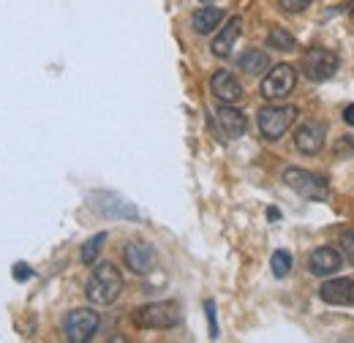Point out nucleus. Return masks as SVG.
<instances>
[{"instance_id": "nucleus-19", "label": "nucleus", "mask_w": 354, "mask_h": 343, "mask_svg": "<svg viewBox=\"0 0 354 343\" xmlns=\"http://www.w3.org/2000/svg\"><path fill=\"white\" fill-rule=\"evenodd\" d=\"M106 243V234H95V237H90L88 243L82 245V254H80V259H82V264H93L95 259H98V254H101V245Z\"/></svg>"}, {"instance_id": "nucleus-2", "label": "nucleus", "mask_w": 354, "mask_h": 343, "mask_svg": "<svg viewBox=\"0 0 354 343\" xmlns=\"http://www.w3.org/2000/svg\"><path fill=\"white\" fill-rule=\"evenodd\" d=\"M180 305L172 300L164 302H147L133 310V324L142 330H169L180 324Z\"/></svg>"}, {"instance_id": "nucleus-9", "label": "nucleus", "mask_w": 354, "mask_h": 343, "mask_svg": "<svg viewBox=\"0 0 354 343\" xmlns=\"http://www.w3.org/2000/svg\"><path fill=\"white\" fill-rule=\"evenodd\" d=\"M324 136H327L324 123L308 120V123H303L300 129L295 131V147H297L303 156H316V153L324 147Z\"/></svg>"}, {"instance_id": "nucleus-21", "label": "nucleus", "mask_w": 354, "mask_h": 343, "mask_svg": "<svg viewBox=\"0 0 354 343\" xmlns=\"http://www.w3.org/2000/svg\"><path fill=\"white\" fill-rule=\"evenodd\" d=\"M310 6V0H281V8L289 14H300Z\"/></svg>"}, {"instance_id": "nucleus-15", "label": "nucleus", "mask_w": 354, "mask_h": 343, "mask_svg": "<svg viewBox=\"0 0 354 343\" xmlns=\"http://www.w3.org/2000/svg\"><path fill=\"white\" fill-rule=\"evenodd\" d=\"M221 22H223V11L216 8V6H210V3H205V8H199V11L194 14V19H191V25H194V30H196L199 36L213 33Z\"/></svg>"}, {"instance_id": "nucleus-3", "label": "nucleus", "mask_w": 354, "mask_h": 343, "mask_svg": "<svg viewBox=\"0 0 354 343\" xmlns=\"http://www.w3.org/2000/svg\"><path fill=\"white\" fill-rule=\"evenodd\" d=\"M283 183L300 194L303 199H310V202H324L330 196V185L322 174H313L308 169H300V167H289L283 169Z\"/></svg>"}, {"instance_id": "nucleus-23", "label": "nucleus", "mask_w": 354, "mask_h": 343, "mask_svg": "<svg viewBox=\"0 0 354 343\" xmlns=\"http://www.w3.org/2000/svg\"><path fill=\"white\" fill-rule=\"evenodd\" d=\"M14 278H17V281H28V278H30V270H28L25 261H19V264L14 267Z\"/></svg>"}, {"instance_id": "nucleus-22", "label": "nucleus", "mask_w": 354, "mask_h": 343, "mask_svg": "<svg viewBox=\"0 0 354 343\" xmlns=\"http://www.w3.org/2000/svg\"><path fill=\"white\" fill-rule=\"evenodd\" d=\"M205 310H207V319H210V338H218V322H216V302L207 300V302H205Z\"/></svg>"}, {"instance_id": "nucleus-20", "label": "nucleus", "mask_w": 354, "mask_h": 343, "mask_svg": "<svg viewBox=\"0 0 354 343\" xmlns=\"http://www.w3.org/2000/svg\"><path fill=\"white\" fill-rule=\"evenodd\" d=\"M341 248H344L346 259L354 264V229H349V232H344V234H341Z\"/></svg>"}, {"instance_id": "nucleus-1", "label": "nucleus", "mask_w": 354, "mask_h": 343, "mask_svg": "<svg viewBox=\"0 0 354 343\" xmlns=\"http://www.w3.org/2000/svg\"><path fill=\"white\" fill-rule=\"evenodd\" d=\"M120 292H123V275L109 261L98 264L85 284V295L93 305H112L120 297Z\"/></svg>"}, {"instance_id": "nucleus-18", "label": "nucleus", "mask_w": 354, "mask_h": 343, "mask_svg": "<svg viewBox=\"0 0 354 343\" xmlns=\"http://www.w3.org/2000/svg\"><path fill=\"white\" fill-rule=\"evenodd\" d=\"M270 270H272L275 278H286L289 270H292V257H289V251H275L272 259H270Z\"/></svg>"}, {"instance_id": "nucleus-5", "label": "nucleus", "mask_w": 354, "mask_h": 343, "mask_svg": "<svg viewBox=\"0 0 354 343\" xmlns=\"http://www.w3.org/2000/svg\"><path fill=\"white\" fill-rule=\"evenodd\" d=\"M297 85V68L289 63H278L272 66V71L262 80V98L267 101H281L286 98Z\"/></svg>"}, {"instance_id": "nucleus-13", "label": "nucleus", "mask_w": 354, "mask_h": 343, "mask_svg": "<svg viewBox=\"0 0 354 343\" xmlns=\"http://www.w3.org/2000/svg\"><path fill=\"white\" fill-rule=\"evenodd\" d=\"M240 30H243V19H240V17H232L221 30H218V36L213 39L210 52H213L216 57H229V52H232V46H234V41H237Z\"/></svg>"}, {"instance_id": "nucleus-16", "label": "nucleus", "mask_w": 354, "mask_h": 343, "mask_svg": "<svg viewBox=\"0 0 354 343\" xmlns=\"http://www.w3.org/2000/svg\"><path fill=\"white\" fill-rule=\"evenodd\" d=\"M237 66H240V71H243V74L259 77V74H265V71H267L270 57H267V52H262V49H245V52L240 55Z\"/></svg>"}, {"instance_id": "nucleus-17", "label": "nucleus", "mask_w": 354, "mask_h": 343, "mask_svg": "<svg viewBox=\"0 0 354 343\" xmlns=\"http://www.w3.org/2000/svg\"><path fill=\"white\" fill-rule=\"evenodd\" d=\"M267 44L272 46V49H281V52H292L297 41H295V36L289 33V30H283V28H272L270 33H267Z\"/></svg>"}, {"instance_id": "nucleus-25", "label": "nucleus", "mask_w": 354, "mask_h": 343, "mask_svg": "<svg viewBox=\"0 0 354 343\" xmlns=\"http://www.w3.org/2000/svg\"><path fill=\"white\" fill-rule=\"evenodd\" d=\"M202 3H213V0H202Z\"/></svg>"}, {"instance_id": "nucleus-11", "label": "nucleus", "mask_w": 354, "mask_h": 343, "mask_svg": "<svg viewBox=\"0 0 354 343\" xmlns=\"http://www.w3.org/2000/svg\"><path fill=\"white\" fill-rule=\"evenodd\" d=\"M210 90H213V95L221 101V104H237L240 98H243V85L237 82V77L234 74H229L226 68L221 71H216L213 74V80H210Z\"/></svg>"}, {"instance_id": "nucleus-7", "label": "nucleus", "mask_w": 354, "mask_h": 343, "mask_svg": "<svg viewBox=\"0 0 354 343\" xmlns=\"http://www.w3.org/2000/svg\"><path fill=\"white\" fill-rule=\"evenodd\" d=\"M338 71V55L324 49V46H313L303 57V74L310 82H324Z\"/></svg>"}, {"instance_id": "nucleus-8", "label": "nucleus", "mask_w": 354, "mask_h": 343, "mask_svg": "<svg viewBox=\"0 0 354 343\" xmlns=\"http://www.w3.org/2000/svg\"><path fill=\"white\" fill-rule=\"evenodd\" d=\"M123 261H126V267L131 270L133 275H150L156 270V264H158V254H156V248L150 243H139L136 240V243L126 245Z\"/></svg>"}, {"instance_id": "nucleus-12", "label": "nucleus", "mask_w": 354, "mask_h": 343, "mask_svg": "<svg viewBox=\"0 0 354 343\" xmlns=\"http://www.w3.org/2000/svg\"><path fill=\"white\" fill-rule=\"evenodd\" d=\"M308 270L313 275H319V278H327V275H333V272L341 270V254L335 248H330V245H322V248H316L310 254Z\"/></svg>"}, {"instance_id": "nucleus-10", "label": "nucleus", "mask_w": 354, "mask_h": 343, "mask_svg": "<svg viewBox=\"0 0 354 343\" xmlns=\"http://www.w3.org/2000/svg\"><path fill=\"white\" fill-rule=\"evenodd\" d=\"M319 297L327 305H354V281L352 278H333L324 281Z\"/></svg>"}, {"instance_id": "nucleus-14", "label": "nucleus", "mask_w": 354, "mask_h": 343, "mask_svg": "<svg viewBox=\"0 0 354 343\" xmlns=\"http://www.w3.org/2000/svg\"><path fill=\"white\" fill-rule=\"evenodd\" d=\"M216 118H218V126H221V131L229 139H240L245 133V129H248L245 115L240 109H234L232 104H221V109H218Z\"/></svg>"}, {"instance_id": "nucleus-24", "label": "nucleus", "mask_w": 354, "mask_h": 343, "mask_svg": "<svg viewBox=\"0 0 354 343\" xmlns=\"http://www.w3.org/2000/svg\"><path fill=\"white\" fill-rule=\"evenodd\" d=\"M344 120H346L349 126H354V104H349V106L344 109Z\"/></svg>"}, {"instance_id": "nucleus-6", "label": "nucleus", "mask_w": 354, "mask_h": 343, "mask_svg": "<svg viewBox=\"0 0 354 343\" xmlns=\"http://www.w3.org/2000/svg\"><path fill=\"white\" fill-rule=\"evenodd\" d=\"M295 118H297V106H289V104L286 106H265L259 112V131L265 139L275 142L289 131Z\"/></svg>"}, {"instance_id": "nucleus-4", "label": "nucleus", "mask_w": 354, "mask_h": 343, "mask_svg": "<svg viewBox=\"0 0 354 343\" xmlns=\"http://www.w3.org/2000/svg\"><path fill=\"white\" fill-rule=\"evenodd\" d=\"M101 327V316L93 308H77L63 319V335L68 343H88Z\"/></svg>"}]
</instances>
